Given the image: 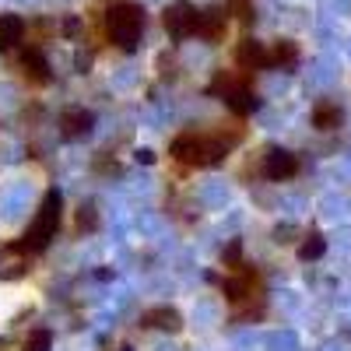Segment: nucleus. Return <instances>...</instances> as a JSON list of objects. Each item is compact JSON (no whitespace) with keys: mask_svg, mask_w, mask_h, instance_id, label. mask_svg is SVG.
I'll use <instances>...</instances> for the list:
<instances>
[{"mask_svg":"<svg viewBox=\"0 0 351 351\" xmlns=\"http://www.w3.org/2000/svg\"><path fill=\"white\" fill-rule=\"evenodd\" d=\"M324 250H327L324 236H319V232H313V236H306V243L299 246V256H302V260H316V256H324Z\"/></svg>","mask_w":351,"mask_h":351,"instance_id":"16","label":"nucleus"},{"mask_svg":"<svg viewBox=\"0 0 351 351\" xmlns=\"http://www.w3.org/2000/svg\"><path fill=\"white\" fill-rule=\"evenodd\" d=\"M141 324L144 327H155V330H169V334H176L183 327V316L176 313V309H169V306H158V309H148L141 316Z\"/></svg>","mask_w":351,"mask_h":351,"instance_id":"10","label":"nucleus"},{"mask_svg":"<svg viewBox=\"0 0 351 351\" xmlns=\"http://www.w3.org/2000/svg\"><path fill=\"white\" fill-rule=\"evenodd\" d=\"M49 344H53V334L49 330H32L25 337V351H49Z\"/></svg>","mask_w":351,"mask_h":351,"instance_id":"17","label":"nucleus"},{"mask_svg":"<svg viewBox=\"0 0 351 351\" xmlns=\"http://www.w3.org/2000/svg\"><path fill=\"white\" fill-rule=\"evenodd\" d=\"M253 288H256V274H250V271H243V274H236V278H228V281L221 285V291L228 295V302H243V299H250V295H253Z\"/></svg>","mask_w":351,"mask_h":351,"instance_id":"12","label":"nucleus"},{"mask_svg":"<svg viewBox=\"0 0 351 351\" xmlns=\"http://www.w3.org/2000/svg\"><path fill=\"white\" fill-rule=\"evenodd\" d=\"M267 180H291V176L299 172V158L291 155V152H281V148H274V152H267L263 155V169H260Z\"/></svg>","mask_w":351,"mask_h":351,"instance_id":"6","label":"nucleus"},{"mask_svg":"<svg viewBox=\"0 0 351 351\" xmlns=\"http://www.w3.org/2000/svg\"><path fill=\"white\" fill-rule=\"evenodd\" d=\"M77 225L92 232L99 225V215H95V204H81V211H77Z\"/></svg>","mask_w":351,"mask_h":351,"instance_id":"18","label":"nucleus"},{"mask_svg":"<svg viewBox=\"0 0 351 351\" xmlns=\"http://www.w3.org/2000/svg\"><path fill=\"white\" fill-rule=\"evenodd\" d=\"M56 228H60V197H56V193H46V200H43V208H39L36 221L28 225V232L21 236V243L11 246V250L43 253V250L49 246V239L56 236Z\"/></svg>","mask_w":351,"mask_h":351,"instance_id":"2","label":"nucleus"},{"mask_svg":"<svg viewBox=\"0 0 351 351\" xmlns=\"http://www.w3.org/2000/svg\"><path fill=\"white\" fill-rule=\"evenodd\" d=\"M299 60V46L291 39H278L271 49H267V67H291Z\"/></svg>","mask_w":351,"mask_h":351,"instance_id":"13","label":"nucleus"},{"mask_svg":"<svg viewBox=\"0 0 351 351\" xmlns=\"http://www.w3.org/2000/svg\"><path fill=\"white\" fill-rule=\"evenodd\" d=\"M92 123H95V116L88 109H64L60 112V134L64 137H84L92 130Z\"/></svg>","mask_w":351,"mask_h":351,"instance_id":"8","label":"nucleus"},{"mask_svg":"<svg viewBox=\"0 0 351 351\" xmlns=\"http://www.w3.org/2000/svg\"><path fill=\"white\" fill-rule=\"evenodd\" d=\"M221 28H225V14H221V11H200V28H197V36L218 39Z\"/></svg>","mask_w":351,"mask_h":351,"instance_id":"15","label":"nucleus"},{"mask_svg":"<svg viewBox=\"0 0 351 351\" xmlns=\"http://www.w3.org/2000/svg\"><path fill=\"white\" fill-rule=\"evenodd\" d=\"M313 123H316L319 130H334V127L341 123V109H337L334 102H319V106L313 109Z\"/></svg>","mask_w":351,"mask_h":351,"instance_id":"14","label":"nucleus"},{"mask_svg":"<svg viewBox=\"0 0 351 351\" xmlns=\"http://www.w3.org/2000/svg\"><path fill=\"white\" fill-rule=\"evenodd\" d=\"M106 32L120 49H137L141 32H144V8L134 4V0H116V4L106 11Z\"/></svg>","mask_w":351,"mask_h":351,"instance_id":"1","label":"nucleus"},{"mask_svg":"<svg viewBox=\"0 0 351 351\" xmlns=\"http://www.w3.org/2000/svg\"><path fill=\"white\" fill-rule=\"evenodd\" d=\"M25 39V18L21 14H0V49H14Z\"/></svg>","mask_w":351,"mask_h":351,"instance_id":"11","label":"nucleus"},{"mask_svg":"<svg viewBox=\"0 0 351 351\" xmlns=\"http://www.w3.org/2000/svg\"><path fill=\"white\" fill-rule=\"evenodd\" d=\"M211 92H218L225 99V106L236 112V116H250L260 106V99H256V92L250 88V81L243 74H236V71H218L215 81H211Z\"/></svg>","mask_w":351,"mask_h":351,"instance_id":"4","label":"nucleus"},{"mask_svg":"<svg viewBox=\"0 0 351 351\" xmlns=\"http://www.w3.org/2000/svg\"><path fill=\"white\" fill-rule=\"evenodd\" d=\"M21 71H25V77L32 81V84H46L49 81V64H46V56L36 46H28L21 53Z\"/></svg>","mask_w":351,"mask_h":351,"instance_id":"9","label":"nucleus"},{"mask_svg":"<svg viewBox=\"0 0 351 351\" xmlns=\"http://www.w3.org/2000/svg\"><path fill=\"white\" fill-rule=\"evenodd\" d=\"M165 28H169L172 39L197 36V28H200V11L190 4V0H176V4L165 8Z\"/></svg>","mask_w":351,"mask_h":351,"instance_id":"5","label":"nucleus"},{"mask_svg":"<svg viewBox=\"0 0 351 351\" xmlns=\"http://www.w3.org/2000/svg\"><path fill=\"white\" fill-rule=\"evenodd\" d=\"M236 64L243 71H260V67H267V46H263L260 39H243L236 46Z\"/></svg>","mask_w":351,"mask_h":351,"instance_id":"7","label":"nucleus"},{"mask_svg":"<svg viewBox=\"0 0 351 351\" xmlns=\"http://www.w3.org/2000/svg\"><path fill=\"white\" fill-rule=\"evenodd\" d=\"M225 152H228L225 137H197V134H180L169 148L172 158H180L186 165H215V162H221Z\"/></svg>","mask_w":351,"mask_h":351,"instance_id":"3","label":"nucleus"}]
</instances>
